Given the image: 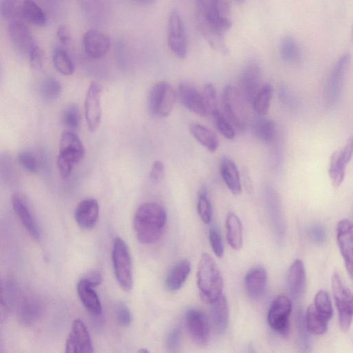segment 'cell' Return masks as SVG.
<instances>
[{"label": "cell", "instance_id": "cell-1", "mask_svg": "<svg viewBox=\"0 0 353 353\" xmlns=\"http://www.w3.org/2000/svg\"><path fill=\"white\" fill-rule=\"evenodd\" d=\"M230 5L226 0H196V19L199 29L210 46L227 54L224 34L232 27Z\"/></svg>", "mask_w": 353, "mask_h": 353}, {"label": "cell", "instance_id": "cell-2", "mask_svg": "<svg viewBox=\"0 0 353 353\" xmlns=\"http://www.w3.org/2000/svg\"><path fill=\"white\" fill-rule=\"evenodd\" d=\"M167 222L165 209L157 203L145 202L137 209L133 227L137 239L143 244H151L161 236Z\"/></svg>", "mask_w": 353, "mask_h": 353}, {"label": "cell", "instance_id": "cell-3", "mask_svg": "<svg viewBox=\"0 0 353 353\" xmlns=\"http://www.w3.org/2000/svg\"><path fill=\"white\" fill-rule=\"evenodd\" d=\"M196 283L200 297L206 303H212L223 294V276L213 258L207 253L202 254L199 259Z\"/></svg>", "mask_w": 353, "mask_h": 353}, {"label": "cell", "instance_id": "cell-4", "mask_svg": "<svg viewBox=\"0 0 353 353\" xmlns=\"http://www.w3.org/2000/svg\"><path fill=\"white\" fill-rule=\"evenodd\" d=\"M0 10L10 21H26L37 26H43L47 21L44 11L33 0H3Z\"/></svg>", "mask_w": 353, "mask_h": 353}, {"label": "cell", "instance_id": "cell-5", "mask_svg": "<svg viewBox=\"0 0 353 353\" xmlns=\"http://www.w3.org/2000/svg\"><path fill=\"white\" fill-rule=\"evenodd\" d=\"M112 261L117 282L125 291L130 292L133 288L132 258L128 245L120 237L114 239Z\"/></svg>", "mask_w": 353, "mask_h": 353}, {"label": "cell", "instance_id": "cell-6", "mask_svg": "<svg viewBox=\"0 0 353 353\" xmlns=\"http://www.w3.org/2000/svg\"><path fill=\"white\" fill-rule=\"evenodd\" d=\"M331 282L339 325L343 330L347 332L350 330L352 321V291L337 271L333 273Z\"/></svg>", "mask_w": 353, "mask_h": 353}, {"label": "cell", "instance_id": "cell-7", "mask_svg": "<svg viewBox=\"0 0 353 353\" xmlns=\"http://www.w3.org/2000/svg\"><path fill=\"white\" fill-rule=\"evenodd\" d=\"M223 114L235 129L243 130L246 125L247 113L243 99L239 90L230 85H225L222 93Z\"/></svg>", "mask_w": 353, "mask_h": 353}, {"label": "cell", "instance_id": "cell-8", "mask_svg": "<svg viewBox=\"0 0 353 353\" xmlns=\"http://www.w3.org/2000/svg\"><path fill=\"white\" fill-rule=\"evenodd\" d=\"M176 99V93L169 83L158 82L152 88L149 94V110L156 117H166L171 113Z\"/></svg>", "mask_w": 353, "mask_h": 353}, {"label": "cell", "instance_id": "cell-9", "mask_svg": "<svg viewBox=\"0 0 353 353\" xmlns=\"http://www.w3.org/2000/svg\"><path fill=\"white\" fill-rule=\"evenodd\" d=\"M292 312V301L285 294L277 296L272 302L268 312V323L270 327L281 336L290 333V316Z\"/></svg>", "mask_w": 353, "mask_h": 353}, {"label": "cell", "instance_id": "cell-10", "mask_svg": "<svg viewBox=\"0 0 353 353\" xmlns=\"http://www.w3.org/2000/svg\"><path fill=\"white\" fill-rule=\"evenodd\" d=\"M168 44L176 57L180 59L186 57L188 43L185 30L181 17L176 10L172 11L168 19Z\"/></svg>", "mask_w": 353, "mask_h": 353}, {"label": "cell", "instance_id": "cell-11", "mask_svg": "<svg viewBox=\"0 0 353 353\" xmlns=\"http://www.w3.org/2000/svg\"><path fill=\"white\" fill-rule=\"evenodd\" d=\"M261 69L254 61H250L243 68L239 79V89L242 98L252 103L261 86Z\"/></svg>", "mask_w": 353, "mask_h": 353}, {"label": "cell", "instance_id": "cell-12", "mask_svg": "<svg viewBox=\"0 0 353 353\" xmlns=\"http://www.w3.org/2000/svg\"><path fill=\"white\" fill-rule=\"evenodd\" d=\"M185 322L193 341L199 345L208 343L210 327L208 317L202 311L195 308L188 309L185 314Z\"/></svg>", "mask_w": 353, "mask_h": 353}, {"label": "cell", "instance_id": "cell-13", "mask_svg": "<svg viewBox=\"0 0 353 353\" xmlns=\"http://www.w3.org/2000/svg\"><path fill=\"white\" fill-rule=\"evenodd\" d=\"M102 90V86L99 83L92 81L88 87L85 98V116L88 130L92 132L97 130L101 123Z\"/></svg>", "mask_w": 353, "mask_h": 353}, {"label": "cell", "instance_id": "cell-14", "mask_svg": "<svg viewBox=\"0 0 353 353\" xmlns=\"http://www.w3.org/2000/svg\"><path fill=\"white\" fill-rule=\"evenodd\" d=\"M350 61V54H344L339 58L332 69L327 88V102L331 105H334L340 98Z\"/></svg>", "mask_w": 353, "mask_h": 353}, {"label": "cell", "instance_id": "cell-15", "mask_svg": "<svg viewBox=\"0 0 353 353\" xmlns=\"http://www.w3.org/2000/svg\"><path fill=\"white\" fill-rule=\"evenodd\" d=\"M8 34L14 47L28 58L38 46L31 30L23 21H10Z\"/></svg>", "mask_w": 353, "mask_h": 353}, {"label": "cell", "instance_id": "cell-16", "mask_svg": "<svg viewBox=\"0 0 353 353\" xmlns=\"http://www.w3.org/2000/svg\"><path fill=\"white\" fill-rule=\"evenodd\" d=\"M93 345L89 331L81 319H75L65 343L67 353H92Z\"/></svg>", "mask_w": 353, "mask_h": 353}, {"label": "cell", "instance_id": "cell-17", "mask_svg": "<svg viewBox=\"0 0 353 353\" xmlns=\"http://www.w3.org/2000/svg\"><path fill=\"white\" fill-rule=\"evenodd\" d=\"M352 152L353 142L350 139L341 150L335 151L332 154L328 173L334 187L338 188L343 183L346 165L352 159Z\"/></svg>", "mask_w": 353, "mask_h": 353}, {"label": "cell", "instance_id": "cell-18", "mask_svg": "<svg viewBox=\"0 0 353 353\" xmlns=\"http://www.w3.org/2000/svg\"><path fill=\"white\" fill-rule=\"evenodd\" d=\"M14 299L16 313L19 321L25 325L36 322L41 314L42 307L40 301L34 296L19 294Z\"/></svg>", "mask_w": 353, "mask_h": 353}, {"label": "cell", "instance_id": "cell-19", "mask_svg": "<svg viewBox=\"0 0 353 353\" xmlns=\"http://www.w3.org/2000/svg\"><path fill=\"white\" fill-rule=\"evenodd\" d=\"M352 238L351 221L347 219L340 220L336 226V241L346 270L350 277L352 276Z\"/></svg>", "mask_w": 353, "mask_h": 353}, {"label": "cell", "instance_id": "cell-20", "mask_svg": "<svg viewBox=\"0 0 353 353\" xmlns=\"http://www.w3.org/2000/svg\"><path fill=\"white\" fill-rule=\"evenodd\" d=\"M84 154L85 149L79 137L71 131L63 132L58 157L74 165L81 161Z\"/></svg>", "mask_w": 353, "mask_h": 353}, {"label": "cell", "instance_id": "cell-21", "mask_svg": "<svg viewBox=\"0 0 353 353\" xmlns=\"http://www.w3.org/2000/svg\"><path fill=\"white\" fill-rule=\"evenodd\" d=\"M85 52L90 57L99 59L103 57L111 46V39L105 32L90 29L83 37Z\"/></svg>", "mask_w": 353, "mask_h": 353}, {"label": "cell", "instance_id": "cell-22", "mask_svg": "<svg viewBox=\"0 0 353 353\" xmlns=\"http://www.w3.org/2000/svg\"><path fill=\"white\" fill-rule=\"evenodd\" d=\"M99 214V205L97 201L89 198L79 203L74 211V219L81 229L88 230L94 227Z\"/></svg>", "mask_w": 353, "mask_h": 353}, {"label": "cell", "instance_id": "cell-23", "mask_svg": "<svg viewBox=\"0 0 353 353\" xmlns=\"http://www.w3.org/2000/svg\"><path fill=\"white\" fill-rule=\"evenodd\" d=\"M288 289L294 299L301 297L306 291L307 277L303 262L296 259L291 264L287 274Z\"/></svg>", "mask_w": 353, "mask_h": 353}, {"label": "cell", "instance_id": "cell-24", "mask_svg": "<svg viewBox=\"0 0 353 353\" xmlns=\"http://www.w3.org/2000/svg\"><path fill=\"white\" fill-rule=\"evenodd\" d=\"M176 97L182 105L193 113L201 117L208 114L201 94L192 85L186 83L180 84Z\"/></svg>", "mask_w": 353, "mask_h": 353}, {"label": "cell", "instance_id": "cell-25", "mask_svg": "<svg viewBox=\"0 0 353 353\" xmlns=\"http://www.w3.org/2000/svg\"><path fill=\"white\" fill-rule=\"evenodd\" d=\"M12 204L26 230L32 238L39 240L41 237L39 228L25 199L18 194H14Z\"/></svg>", "mask_w": 353, "mask_h": 353}, {"label": "cell", "instance_id": "cell-26", "mask_svg": "<svg viewBox=\"0 0 353 353\" xmlns=\"http://www.w3.org/2000/svg\"><path fill=\"white\" fill-rule=\"evenodd\" d=\"M268 274L265 269L260 265L250 268L245 276L244 283L248 296L252 299H258L265 290Z\"/></svg>", "mask_w": 353, "mask_h": 353}, {"label": "cell", "instance_id": "cell-27", "mask_svg": "<svg viewBox=\"0 0 353 353\" xmlns=\"http://www.w3.org/2000/svg\"><path fill=\"white\" fill-rule=\"evenodd\" d=\"M94 287L83 278H81L77 287L78 296L85 308L94 316H100L102 307Z\"/></svg>", "mask_w": 353, "mask_h": 353}, {"label": "cell", "instance_id": "cell-28", "mask_svg": "<svg viewBox=\"0 0 353 353\" xmlns=\"http://www.w3.org/2000/svg\"><path fill=\"white\" fill-rule=\"evenodd\" d=\"M211 305V318L213 325L219 334L225 332L230 317L229 306L224 294L219 296Z\"/></svg>", "mask_w": 353, "mask_h": 353}, {"label": "cell", "instance_id": "cell-29", "mask_svg": "<svg viewBox=\"0 0 353 353\" xmlns=\"http://www.w3.org/2000/svg\"><path fill=\"white\" fill-rule=\"evenodd\" d=\"M220 172L229 190L234 194H239L241 192V183L235 163L228 157H223L220 163Z\"/></svg>", "mask_w": 353, "mask_h": 353}, {"label": "cell", "instance_id": "cell-30", "mask_svg": "<svg viewBox=\"0 0 353 353\" xmlns=\"http://www.w3.org/2000/svg\"><path fill=\"white\" fill-rule=\"evenodd\" d=\"M190 271L191 264L188 260L184 259L176 263L165 278V285L168 290H179L185 283Z\"/></svg>", "mask_w": 353, "mask_h": 353}, {"label": "cell", "instance_id": "cell-31", "mask_svg": "<svg viewBox=\"0 0 353 353\" xmlns=\"http://www.w3.org/2000/svg\"><path fill=\"white\" fill-rule=\"evenodd\" d=\"M226 239L228 245L234 250L241 248L243 241V225L239 216L229 212L225 219Z\"/></svg>", "mask_w": 353, "mask_h": 353}, {"label": "cell", "instance_id": "cell-32", "mask_svg": "<svg viewBox=\"0 0 353 353\" xmlns=\"http://www.w3.org/2000/svg\"><path fill=\"white\" fill-rule=\"evenodd\" d=\"M279 50L282 60L287 64L292 65L301 59V49L296 39L290 35L282 37Z\"/></svg>", "mask_w": 353, "mask_h": 353}, {"label": "cell", "instance_id": "cell-33", "mask_svg": "<svg viewBox=\"0 0 353 353\" xmlns=\"http://www.w3.org/2000/svg\"><path fill=\"white\" fill-rule=\"evenodd\" d=\"M189 130L193 137L204 148L211 152H215L219 145V141L216 134L206 127L192 123Z\"/></svg>", "mask_w": 353, "mask_h": 353}, {"label": "cell", "instance_id": "cell-34", "mask_svg": "<svg viewBox=\"0 0 353 353\" xmlns=\"http://www.w3.org/2000/svg\"><path fill=\"white\" fill-rule=\"evenodd\" d=\"M265 194L268 210L274 223L275 231H276L277 234L282 235V233L284 232V225L279 199L271 187L266 189Z\"/></svg>", "mask_w": 353, "mask_h": 353}, {"label": "cell", "instance_id": "cell-35", "mask_svg": "<svg viewBox=\"0 0 353 353\" xmlns=\"http://www.w3.org/2000/svg\"><path fill=\"white\" fill-rule=\"evenodd\" d=\"M254 136L264 143L272 142L276 134V126L274 121L268 118H258L252 125Z\"/></svg>", "mask_w": 353, "mask_h": 353}, {"label": "cell", "instance_id": "cell-36", "mask_svg": "<svg viewBox=\"0 0 353 353\" xmlns=\"http://www.w3.org/2000/svg\"><path fill=\"white\" fill-rule=\"evenodd\" d=\"M304 322L307 331L311 334L321 335L327 330L329 321L316 310L313 304L307 307Z\"/></svg>", "mask_w": 353, "mask_h": 353}, {"label": "cell", "instance_id": "cell-37", "mask_svg": "<svg viewBox=\"0 0 353 353\" xmlns=\"http://www.w3.org/2000/svg\"><path fill=\"white\" fill-rule=\"evenodd\" d=\"M272 88L269 84L262 85L252 101L254 111L260 116H265L269 111L272 97Z\"/></svg>", "mask_w": 353, "mask_h": 353}, {"label": "cell", "instance_id": "cell-38", "mask_svg": "<svg viewBox=\"0 0 353 353\" xmlns=\"http://www.w3.org/2000/svg\"><path fill=\"white\" fill-rule=\"evenodd\" d=\"M53 64L56 70L63 75H71L74 71V64L65 50L56 49L53 54Z\"/></svg>", "mask_w": 353, "mask_h": 353}, {"label": "cell", "instance_id": "cell-39", "mask_svg": "<svg viewBox=\"0 0 353 353\" xmlns=\"http://www.w3.org/2000/svg\"><path fill=\"white\" fill-rule=\"evenodd\" d=\"M313 305L316 310L327 320L330 321L333 315V308L328 292L320 290L314 296Z\"/></svg>", "mask_w": 353, "mask_h": 353}, {"label": "cell", "instance_id": "cell-40", "mask_svg": "<svg viewBox=\"0 0 353 353\" xmlns=\"http://www.w3.org/2000/svg\"><path fill=\"white\" fill-rule=\"evenodd\" d=\"M214 127L225 139L232 140L235 137V130L223 113L216 110L210 114Z\"/></svg>", "mask_w": 353, "mask_h": 353}, {"label": "cell", "instance_id": "cell-41", "mask_svg": "<svg viewBox=\"0 0 353 353\" xmlns=\"http://www.w3.org/2000/svg\"><path fill=\"white\" fill-rule=\"evenodd\" d=\"M62 87L61 83L54 77L46 78L41 84L40 93L46 101H54L61 93Z\"/></svg>", "mask_w": 353, "mask_h": 353}, {"label": "cell", "instance_id": "cell-42", "mask_svg": "<svg viewBox=\"0 0 353 353\" xmlns=\"http://www.w3.org/2000/svg\"><path fill=\"white\" fill-rule=\"evenodd\" d=\"M197 210L201 221L204 223L208 224L211 222L212 209L207 190L205 187H201L199 191Z\"/></svg>", "mask_w": 353, "mask_h": 353}, {"label": "cell", "instance_id": "cell-43", "mask_svg": "<svg viewBox=\"0 0 353 353\" xmlns=\"http://www.w3.org/2000/svg\"><path fill=\"white\" fill-rule=\"evenodd\" d=\"M63 123L70 129H76L81 121L79 107L75 103L68 105L64 110L62 116Z\"/></svg>", "mask_w": 353, "mask_h": 353}, {"label": "cell", "instance_id": "cell-44", "mask_svg": "<svg viewBox=\"0 0 353 353\" xmlns=\"http://www.w3.org/2000/svg\"><path fill=\"white\" fill-rule=\"evenodd\" d=\"M201 94L208 112V114H210L214 110H218L216 92L212 83H206L204 85Z\"/></svg>", "mask_w": 353, "mask_h": 353}, {"label": "cell", "instance_id": "cell-45", "mask_svg": "<svg viewBox=\"0 0 353 353\" xmlns=\"http://www.w3.org/2000/svg\"><path fill=\"white\" fill-rule=\"evenodd\" d=\"M209 241L214 254L219 258L223 257L224 245L220 232L214 225H211L209 229Z\"/></svg>", "mask_w": 353, "mask_h": 353}, {"label": "cell", "instance_id": "cell-46", "mask_svg": "<svg viewBox=\"0 0 353 353\" xmlns=\"http://www.w3.org/2000/svg\"><path fill=\"white\" fill-rule=\"evenodd\" d=\"M296 321L301 347L303 349V351L310 352V339L308 334L310 332L305 327L304 316L301 310L297 313Z\"/></svg>", "mask_w": 353, "mask_h": 353}, {"label": "cell", "instance_id": "cell-47", "mask_svg": "<svg viewBox=\"0 0 353 353\" xmlns=\"http://www.w3.org/2000/svg\"><path fill=\"white\" fill-rule=\"evenodd\" d=\"M18 161L20 165L28 172L35 173L38 171V161L31 152L23 151L19 154Z\"/></svg>", "mask_w": 353, "mask_h": 353}, {"label": "cell", "instance_id": "cell-48", "mask_svg": "<svg viewBox=\"0 0 353 353\" xmlns=\"http://www.w3.org/2000/svg\"><path fill=\"white\" fill-rule=\"evenodd\" d=\"M114 312L117 321L121 326L126 327L130 325L132 314L125 303L118 302L115 305Z\"/></svg>", "mask_w": 353, "mask_h": 353}, {"label": "cell", "instance_id": "cell-49", "mask_svg": "<svg viewBox=\"0 0 353 353\" xmlns=\"http://www.w3.org/2000/svg\"><path fill=\"white\" fill-rule=\"evenodd\" d=\"M181 343V330L178 327L173 329L166 337L167 351L171 353L179 351Z\"/></svg>", "mask_w": 353, "mask_h": 353}, {"label": "cell", "instance_id": "cell-50", "mask_svg": "<svg viewBox=\"0 0 353 353\" xmlns=\"http://www.w3.org/2000/svg\"><path fill=\"white\" fill-rule=\"evenodd\" d=\"M10 305L6 297L2 281L0 276V322L6 321L9 316Z\"/></svg>", "mask_w": 353, "mask_h": 353}, {"label": "cell", "instance_id": "cell-51", "mask_svg": "<svg viewBox=\"0 0 353 353\" xmlns=\"http://www.w3.org/2000/svg\"><path fill=\"white\" fill-rule=\"evenodd\" d=\"M310 238L316 243H323L326 237L325 229L319 224H315L309 230Z\"/></svg>", "mask_w": 353, "mask_h": 353}, {"label": "cell", "instance_id": "cell-52", "mask_svg": "<svg viewBox=\"0 0 353 353\" xmlns=\"http://www.w3.org/2000/svg\"><path fill=\"white\" fill-rule=\"evenodd\" d=\"M164 172L165 169L163 163L161 161H155L152 165L150 169V179L155 182H159L163 178Z\"/></svg>", "mask_w": 353, "mask_h": 353}, {"label": "cell", "instance_id": "cell-53", "mask_svg": "<svg viewBox=\"0 0 353 353\" xmlns=\"http://www.w3.org/2000/svg\"><path fill=\"white\" fill-rule=\"evenodd\" d=\"M28 59L34 68L39 69L42 67L43 53L39 46L32 52Z\"/></svg>", "mask_w": 353, "mask_h": 353}, {"label": "cell", "instance_id": "cell-54", "mask_svg": "<svg viewBox=\"0 0 353 353\" xmlns=\"http://www.w3.org/2000/svg\"><path fill=\"white\" fill-rule=\"evenodd\" d=\"M73 165L68 161L57 157V167L60 175L63 178H68L72 172Z\"/></svg>", "mask_w": 353, "mask_h": 353}, {"label": "cell", "instance_id": "cell-55", "mask_svg": "<svg viewBox=\"0 0 353 353\" xmlns=\"http://www.w3.org/2000/svg\"><path fill=\"white\" fill-rule=\"evenodd\" d=\"M0 173L4 178L12 174V161L7 156L0 158Z\"/></svg>", "mask_w": 353, "mask_h": 353}, {"label": "cell", "instance_id": "cell-56", "mask_svg": "<svg viewBox=\"0 0 353 353\" xmlns=\"http://www.w3.org/2000/svg\"><path fill=\"white\" fill-rule=\"evenodd\" d=\"M57 37L60 43L66 46L70 43L71 36L68 28L64 26H60L57 30Z\"/></svg>", "mask_w": 353, "mask_h": 353}, {"label": "cell", "instance_id": "cell-57", "mask_svg": "<svg viewBox=\"0 0 353 353\" xmlns=\"http://www.w3.org/2000/svg\"><path fill=\"white\" fill-rule=\"evenodd\" d=\"M83 278L85 279L88 282V283L94 288L98 286L102 281V276L98 271L90 272Z\"/></svg>", "mask_w": 353, "mask_h": 353}, {"label": "cell", "instance_id": "cell-58", "mask_svg": "<svg viewBox=\"0 0 353 353\" xmlns=\"http://www.w3.org/2000/svg\"><path fill=\"white\" fill-rule=\"evenodd\" d=\"M137 3L142 5H150L152 4L155 0H134Z\"/></svg>", "mask_w": 353, "mask_h": 353}, {"label": "cell", "instance_id": "cell-59", "mask_svg": "<svg viewBox=\"0 0 353 353\" xmlns=\"http://www.w3.org/2000/svg\"><path fill=\"white\" fill-rule=\"evenodd\" d=\"M233 1L238 4H242L245 2V0H233Z\"/></svg>", "mask_w": 353, "mask_h": 353}]
</instances>
